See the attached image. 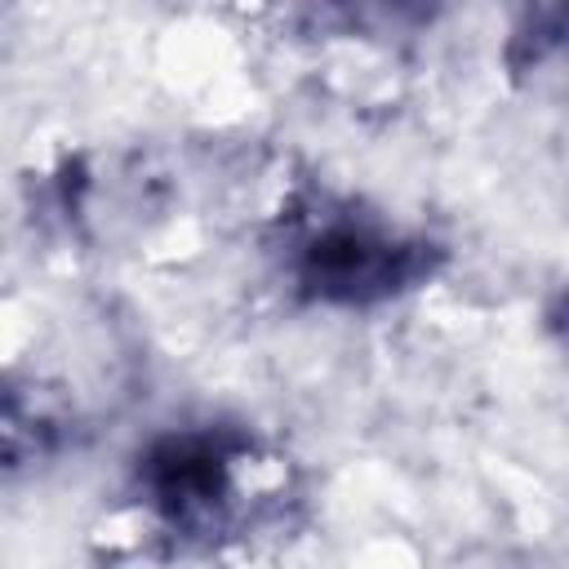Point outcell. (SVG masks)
<instances>
[{
  "instance_id": "2",
  "label": "cell",
  "mask_w": 569,
  "mask_h": 569,
  "mask_svg": "<svg viewBox=\"0 0 569 569\" xmlns=\"http://www.w3.org/2000/svg\"><path fill=\"white\" fill-rule=\"evenodd\" d=\"M436 258V244L400 236L356 209H338L302 222L293 240V280L316 302L369 307L413 289L431 276Z\"/></svg>"
},
{
  "instance_id": "4",
  "label": "cell",
  "mask_w": 569,
  "mask_h": 569,
  "mask_svg": "<svg viewBox=\"0 0 569 569\" xmlns=\"http://www.w3.org/2000/svg\"><path fill=\"white\" fill-rule=\"evenodd\" d=\"M551 325H556V329H560V333H565V347H569V293H565V298H560V311H556V316H551Z\"/></svg>"
},
{
  "instance_id": "1",
  "label": "cell",
  "mask_w": 569,
  "mask_h": 569,
  "mask_svg": "<svg viewBox=\"0 0 569 569\" xmlns=\"http://www.w3.org/2000/svg\"><path fill=\"white\" fill-rule=\"evenodd\" d=\"M253 440L236 427H187L156 436L133 467V498L173 547H213L249 525Z\"/></svg>"
},
{
  "instance_id": "3",
  "label": "cell",
  "mask_w": 569,
  "mask_h": 569,
  "mask_svg": "<svg viewBox=\"0 0 569 569\" xmlns=\"http://www.w3.org/2000/svg\"><path fill=\"white\" fill-rule=\"evenodd\" d=\"M511 76L542 98H569V9H538L507 44Z\"/></svg>"
}]
</instances>
